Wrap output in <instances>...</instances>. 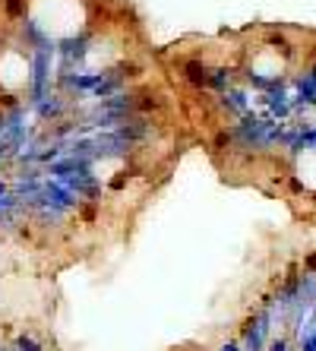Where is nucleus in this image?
<instances>
[{"label":"nucleus","mask_w":316,"mask_h":351,"mask_svg":"<svg viewBox=\"0 0 316 351\" xmlns=\"http://www.w3.org/2000/svg\"><path fill=\"white\" fill-rule=\"evenodd\" d=\"M190 146L178 95L130 0H0V187L7 231L101 225L143 203Z\"/></svg>","instance_id":"nucleus-1"},{"label":"nucleus","mask_w":316,"mask_h":351,"mask_svg":"<svg viewBox=\"0 0 316 351\" xmlns=\"http://www.w3.org/2000/svg\"><path fill=\"white\" fill-rule=\"evenodd\" d=\"M190 146L221 178L316 199V29L260 23L158 48Z\"/></svg>","instance_id":"nucleus-2"}]
</instances>
